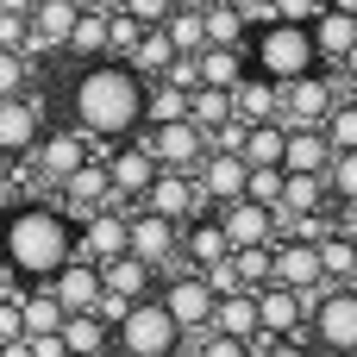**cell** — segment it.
Instances as JSON below:
<instances>
[{"label": "cell", "mask_w": 357, "mask_h": 357, "mask_svg": "<svg viewBox=\"0 0 357 357\" xmlns=\"http://www.w3.org/2000/svg\"><path fill=\"white\" fill-rule=\"evenodd\" d=\"M0 13H13V19H31V13H38V0H0Z\"/></svg>", "instance_id": "db71d44e"}, {"label": "cell", "mask_w": 357, "mask_h": 357, "mask_svg": "<svg viewBox=\"0 0 357 357\" xmlns=\"http://www.w3.org/2000/svg\"><path fill=\"white\" fill-rule=\"evenodd\" d=\"M25 38H31V19H13V13H0V50L25 56Z\"/></svg>", "instance_id": "7dc6e473"}, {"label": "cell", "mask_w": 357, "mask_h": 357, "mask_svg": "<svg viewBox=\"0 0 357 357\" xmlns=\"http://www.w3.org/2000/svg\"><path fill=\"white\" fill-rule=\"evenodd\" d=\"M75 257V226L69 213H50L44 201H25L0 220V264L6 276H25L31 289L56 282V270Z\"/></svg>", "instance_id": "6da1fadb"}, {"label": "cell", "mask_w": 357, "mask_h": 357, "mask_svg": "<svg viewBox=\"0 0 357 357\" xmlns=\"http://www.w3.org/2000/svg\"><path fill=\"white\" fill-rule=\"evenodd\" d=\"M213 333L238 339V345H257V295H226L213 307Z\"/></svg>", "instance_id": "4316f807"}, {"label": "cell", "mask_w": 357, "mask_h": 357, "mask_svg": "<svg viewBox=\"0 0 357 357\" xmlns=\"http://www.w3.org/2000/svg\"><path fill=\"white\" fill-rule=\"evenodd\" d=\"M176 119H188V94L169 88V82L144 88V126H176Z\"/></svg>", "instance_id": "8d00e7d4"}, {"label": "cell", "mask_w": 357, "mask_h": 357, "mask_svg": "<svg viewBox=\"0 0 357 357\" xmlns=\"http://www.w3.org/2000/svg\"><path fill=\"white\" fill-rule=\"evenodd\" d=\"M333 107H339L333 82L314 69V75H301V82H289V88H282V113H276V119H282L289 132H295V126H326V119H333Z\"/></svg>", "instance_id": "30bf717a"}, {"label": "cell", "mask_w": 357, "mask_h": 357, "mask_svg": "<svg viewBox=\"0 0 357 357\" xmlns=\"http://www.w3.org/2000/svg\"><path fill=\"white\" fill-rule=\"evenodd\" d=\"M31 345V357H69L63 351V333H50V339H25Z\"/></svg>", "instance_id": "f907efd6"}, {"label": "cell", "mask_w": 357, "mask_h": 357, "mask_svg": "<svg viewBox=\"0 0 357 357\" xmlns=\"http://www.w3.org/2000/svg\"><path fill=\"white\" fill-rule=\"evenodd\" d=\"M182 251H188V270H213V264H226V257H232V245H226L220 220H195V226H188V238H182Z\"/></svg>", "instance_id": "83f0119b"}, {"label": "cell", "mask_w": 357, "mask_h": 357, "mask_svg": "<svg viewBox=\"0 0 357 357\" xmlns=\"http://www.w3.org/2000/svg\"><path fill=\"white\" fill-rule=\"evenodd\" d=\"M201 207H207V195H201V182H195V169H157V182L144 188V213L151 220H163V226H195L201 220Z\"/></svg>", "instance_id": "8992f818"}, {"label": "cell", "mask_w": 357, "mask_h": 357, "mask_svg": "<svg viewBox=\"0 0 357 357\" xmlns=\"http://www.w3.org/2000/svg\"><path fill=\"white\" fill-rule=\"evenodd\" d=\"M151 276H157V270H151V264H138V257L126 251V257H113V264L100 270V295H119V301H132V307H138V301H151Z\"/></svg>", "instance_id": "cb8c5ba5"}, {"label": "cell", "mask_w": 357, "mask_h": 357, "mask_svg": "<svg viewBox=\"0 0 357 357\" xmlns=\"http://www.w3.org/2000/svg\"><path fill=\"white\" fill-rule=\"evenodd\" d=\"M44 289H50V301H56L63 314H94V307H100V270L82 264V257H69V264L56 270V282H44Z\"/></svg>", "instance_id": "e0dca14e"}, {"label": "cell", "mask_w": 357, "mask_h": 357, "mask_svg": "<svg viewBox=\"0 0 357 357\" xmlns=\"http://www.w3.org/2000/svg\"><path fill=\"white\" fill-rule=\"evenodd\" d=\"M326 188H333L345 207H357V151H351V157H333V169H326Z\"/></svg>", "instance_id": "ee69618b"}, {"label": "cell", "mask_w": 357, "mask_h": 357, "mask_svg": "<svg viewBox=\"0 0 357 357\" xmlns=\"http://www.w3.org/2000/svg\"><path fill=\"white\" fill-rule=\"evenodd\" d=\"M270 13H276L282 25H314L326 6H320V0H270Z\"/></svg>", "instance_id": "bcb514c9"}, {"label": "cell", "mask_w": 357, "mask_h": 357, "mask_svg": "<svg viewBox=\"0 0 357 357\" xmlns=\"http://www.w3.org/2000/svg\"><path fill=\"white\" fill-rule=\"evenodd\" d=\"M232 113H238L245 126H270V119L282 113V88L264 82V75H245V82L232 88Z\"/></svg>", "instance_id": "603a6c76"}, {"label": "cell", "mask_w": 357, "mask_h": 357, "mask_svg": "<svg viewBox=\"0 0 357 357\" xmlns=\"http://www.w3.org/2000/svg\"><path fill=\"white\" fill-rule=\"evenodd\" d=\"M157 301H163V314L176 320V333H182V339H195V345H201V339L213 333V307H220V301H213V289L201 282V270H188V264L163 270V295H157Z\"/></svg>", "instance_id": "277c9868"}, {"label": "cell", "mask_w": 357, "mask_h": 357, "mask_svg": "<svg viewBox=\"0 0 357 357\" xmlns=\"http://www.w3.org/2000/svg\"><path fill=\"white\" fill-rule=\"evenodd\" d=\"M251 63H257V75L264 82H276V88H289V82H301V75H314L320 69V50H314V31L307 25H264L257 38H251Z\"/></svg>", "instance_id": "3957f363"}, {"label": "cell", "mask_w": 357, "mask_h": 357, "mask_svg": "<svg viewBox=\"0 0 357 357\" xmlns=\"http://www.w3.org/2000/svg\"><path fill=\"white\" fill-rule=\"evenodd\" d=\"M201 25H207V50H245V19L226 0H207L201 6Z\"/></svg>", "instance_id": "d6a6232c"}, {"label": "cell", "mask_w": 357, "mask_h": 357, "mask_svg": "<svg viewBox=\"0 0 357 357\" xmlns=\"http://www.w3.org/2000/svg\"><path fill=\"white\" fill-rule=\"evenodd\" d=\"M119 351L126 357H176V345H182V333H176V320L163 314V301L151 295V301H138L126 320H119Z\"/></svg>", "instance_id": "5b68a950"}, {"label": "cell", "mask_w": 357, "mask_h": 357, "mask_svg": "<svg viewBox=\"0 0 357 357\" xmlns=\"http://www.w3.org/2000/svg\"><path fill=\"white\" fill-rule=\"evenodd\" d=\"M107 339H113V326H100L94 314H69L63 320V351L69 357H107Z\"/></svg>", "instance_id": "f1b7e54d"}, {"label": "cell", "mask_w": 357, "mask_h": 357, "mask_svg": "<svg viewBox=\"0 0 357 357\" xmlns=\"http://www.w3.org/2000/svg\"><path fill=\"white\" fill-rule=\"evenodd\" d=\"M69 56H82V63H107V19L82 13L75 31H69Z\"/></svg>", "instance_id": "74e56055"}, {"label": "cell", "mask_w": 357, "mask_h": 357, "mask_svg": "<svg viewBox=\"0 0 357 357\" xmlns=\"http://www.w3.org/2000/svg\"><path fill=\"white\" fill-rule=\"evenodd\" d=\"M326 13H345V19H357V0H326Z\"/></svg>", "instance_id": "11a10c76"}, {"label": "cell", "mask_w": 357, "mask_h": 357, "mask_svg": "<svg viewBox=\"0 0 357 357\" xmlns=\"http://www.w3.org/2000/svg\"><path fill=\"white\" fill-rule=\"evenodd\" d=\"M232 270L245 282V295H264L270 276H276V245H257V251H232Z\"/></svg>", "instance_id": "d590c367"}, {"label": "cell", "mask_w": 357, "mask_h": 357, "mask_svg": "<svg viewBox=\"0 0 357 357\" xmlns=\"http://www.w3.org/2000/svg\"><path fill=\"white\" fill-rule=\"evenodd\" d=\"M320 270H326L333 289H357V238L351 232H333V238L320 245Z\"/></svg>", "instance_id": "f546056e"}, {"label": "cell", "mask_w": 357, "mask_h": 357, "mask_svg": "<svg viewBox=\"0 0 357 357\" xmlns=\"http://www.w3.org/2000/svg\"><path fill=\"white\" fill-rule=\"evenodd\" d=\"M320 201H326V176H289L282 182V207L289 213L307 220V213H320Z\"/></svg>", "instance_id": "f35d334b"}, {"label": "cell", "mask_w": 357, "mask_h": 357, "mask_svg": "<svg viewBox=\"0 0 357 357\" xmlns=\"http://www.w3.org/2000/svg\"><path fill=\"white\" fill-rule=\"evenodd\" d=\"M44 144V113L38 100H0V157H19V151H38Z\"/></svg>", "instance_id": "ffe728a7"}, {"label": "cell", "mask_w": 357, "mask_h": 357, "mask_svg": "<svg viewBox=\"0 0 357 357\" xmlns=\"http://www.w3.org/2000/svg\"><path fill=\"white\" fill-rule=\"evenodd\" d=\"M326 169H333L326 126H295L289 132V151H282V176H326Z\"/></svg>", "instance_id": "7402d4cb"}, {"label": "cell", "mask_w": 357, "mask_h": 357, "mask_svg": "<svg viewBox=\"0 0 357 357\" xmlns=\"http://www.w3.org/2000/svg\"><path fill=\"white\" fill-rule=\"evenodd\" d=\"M138 38H144V25H132L126 13H107V56H113V63H132Z\"/></svg>", "instance_id": "ab89813d"}, {"label": "cell", "mask_w": 357, "mask_h": 357, "mask_svg": "<svg viewBox=\"0 0 357 357\" xmlns=\"http://www.w3.org/2000/svg\"><path fill=\"white\" fill-rule=\"evenodd\" d=\"M107 182H113L119 201H144V188L157 182V157L132 138V144H119V151L107 157Z\"/></svg>", "instance_id": "9a60e30c"}, {"label": "cell", "mask_w": 357, "mask_h": 357, "mask_svg": "<svg viewBox=\"0 0 357 357\" xmlns=\"http://www.w3.org/2000/svg\"><path fill=\"white\" fill-rule=\"evenodd\" d=\"M195 182H201L207 207H232V201H245L251 163H245V157H220V151H207V163L195 169Z\"/></svg>", "instance_id": "2e32d148"}, {"label": "cell", "mask_w": 357, "mask_h": 357, "mask_svg": "<svg viewBox=\"0 0 357 357\" xmlns=\"http://www.w3.org/2000/svg\"><path fill=\"white\" fill-rule=\"evenodd\" d=\"M132 251V238H126V213H94V220H82L75 226V257L82 264H94V270H107L113 257H126Z\"/></svg>", "instance_id": "8fae6325"}, {"label": "cell", "mask_w": 357, "mask_h": 357, "mask_svg": "<svg viewBox=\"0 0 357 357\" xmlns=\"http://www.w3.org/2000/svg\"><path fill=\"white\" fill-rule=\"evenodd\" d=\"M75 0H38L31 13V38H25V56H50V50H69V31H75Z\"/></svg>", "instance_id": "ac0fdd59"}, {"label": "cell", "mask_w": 357, "mask_h": 357, "mask_svg": "<svg viewBox=\"0 0 357 357\" xmlns=\"http://www.w3.org/2000/svg\"><path fill=\"white\" fill-rule=\"evenodd\" d=\"M282 151H289V126L270 119V126H245V163L251 169H282Z\"/></svg>", "instance_id": "484cf974"}, {"label": "cell", "mask_w": 357, "mask_h": 357, "mask_svg": "<svg viewBox=\"0 0 357 357\" xmlns=\"http://www.w3.org/2000/svg\"><path fill=\"white\" fill-rule=\"evenodd\" d=\"M307 295H295V289H264L257 295V339H270V345H301V333H307Z\"/></svg>", "instance_id": "9c48e42d"}, {"label": "cell", "mask_w": 357, "mask_h": 357, "mask_svg": "<svg viewBox=\"0 0 357 357\" xmlns=\"http://www.w3.org/2000/svg\"><path fill=\"white\" fill-rule=\"evenodd\" d=\"M25 56H13V50H0V100H19L25 94Z\"/></svg>", "instance_id": "f6af8a7d"}, {"label": "cell", "mask_w": 357, "mask_h": 357, "mask_svg": "<svg viewBox=\"0 0 357 357\" xmlns=\"http://www.w3.org/2000/svg\"><path fill=\"white\" fill-rule=\"evenodd\" d=\"M126 238H132V257L151 264L157 276L176 270V251H182V232H176V226H163V220H151V213H132V220H126Z\"/></svg>", "instance_id": "7c38bea8"}, {"label": "cell", "mask_w": 357, "mask_h": 357, "mask_svg": "<svg viewBox=\"0 0 357 357\" xmlns=\"http://www.w3.org/2000/svg\"><path fill=\"white\" fill-rule=\"evenodd\" d=\"M75 13H94V19H107V13H119V0H75Z\"/></svg>", "instance_id": "f5cc1de1"}, {"label": "cell", "mask_w": 357, "mask_h": 357, "mask_svg": "<svg viewBox=\"0 0 357 357\" xmlns=\"http://www.w3.org/2000/svg\"><path fill=\"white\" fill-rule=\"evenodd\" d=\"M138 144L157 157V169H201L207 163V132L195 119H176V126H144Z\"/></svg>", "instance_id": "ba28073f"}, {"label": "cell", "mask_w": 357, "mask_h": 357, "mask_svg": "<svg viewBox=\"0 0 357 357\" xmlns=\"http://www.w3.org/2000/svg\"><path fill=\"white\" fill-rule=\"evenodd\" d=\"M88 132H75V126H56V132H44V144H38V169L63 188L75 169H88Z\"/></svg>", "instance_id": "4fadbf2b"}, {"label": "cell", "mask_w": 357, "mask_h": 357, "mask_svg": "<svg viewBox=\"0 0 357 357\" xmlns=\"http://www.w3.org/2000/svg\"><path fill=\"white\" fill-rule=\"evenodd\" d=\"M19 320H25V339H50V333H63V307L50 301V289H31V295H19Z\"/></svg>", "instance_id": "1f68e13d"}, {"label": "cell", "mask_w": 357, "mask_h": 357, "mask_svg": "<svg viewBox=\"0 0 357 357\" xmlns=\"http://www.w3.org/2000/svg\"><path fill=\"white\" fill-rule=\"evenodd\" d=\"M19 339H25V320H19V295H6V301H0V351H6V345H19Z\"/></svg>", "instance_id": "c3c4849f"}, {"label": "cell", "mask_w": 357, "mask_h": 357, "mask_svg": "<svg viewBox=\"0 0 357 357\" xmlns=\"http://www.w3.org/2000/svg\"><path fill=\"white\" fill-rule=\"evenodd\" d=\"M0 357H31V345H25V339H19V345H6V351Z\"/></svg>", "instance_id": "9f6ffc18"}, {"label": "cell", "mask_w": 357, "mask_h": 357, "mask_svg": "<svg viewBox=\"0 0 357 357\" xmlns=\"http://www.w3.org/2000/svg\"><path fill=\"white\" fill-rule=\"evenodd\" d=\"M326 144H333V157H351V151H357V100H351V107H333V119H326Z\"/></svg>", "instance_id": "60d3db41"}, {"label": "cell", "mask_w": 357, "mask_h": 357, "mask_svg": "<svg viewBox=\"0 0 357 357\" xmlns=\"http://www.w3.org/2000/svg\"><path fill=\"white\" fill-rule=\"evenodd\" d=\"M201 63V88H220V94H232L251 69H245V50H201L195 56Z\"/></svg>", "instance_id": "4dcf8cb0"}, {"label": "cell", "mask_w": 357, "mask_h": 357, "mask_svg": "<svg viewBox=\"0 0 357 357\" xmlns=\"http://www.w3.org/2000/svg\"><path fill=\"white\" fill-rule=\"evenodd\" d=\"M119 13H126L132 25H144V31H157V25H169L176 0H119Z\"/></svg>", "instance_id": "7bdbcfd3"}, {"label": "cell", "mask_w": 357, "mask_h": 357, "mask_svg": "<svg viewBox=\"0 0 357 357\" xmlns=\"http://www.w3.org/2000/svg\"><path fill=\"white\" fill-rule=\"evenodd\" d=\"M69 107H75V132L88 138H126L144 126V82L126 69V63H88L69 88Z\"/></svg>", "instance_id": "7a4b0ae2"}, {"label": "cell", "mask_w": 357, "mask_h": 357, "mask_svg": "<svg viewBox=\"0 0 357 357\" xmlns=\"http://www.w3.org/2000/svg\"><path fill=\"white\" fill-rule=\"evenodd\" d=\"M257 357H307V345H270V339H257Z\"/></svg>", "instance_id": "816d5d0a"}, {"label": "cell", "mask_w": 357, "mask_h": 357, "mask_svg": "<svg viewBox=\"0 0 357 357\" xmlns=\"http://www.w3.org/2000/svg\"><path fill=\"white\" fill-rule=\"evenodd\" d=\"M220 232H226L232 251H257V245L276 238V220H270V207H257V201H232V207H220Z\"/></svg>", "instance_id": "d6986e66"}, {"label": "cell", "mask_w": 357, "mask_h": 357, "mask_svg": "<svg viewBox=\"0 0 357 357\" xmlns=\"http://www.w3.org/2000/svg\"><path fill=\"white\" fill-rule=\"evenodd\" d=\"M195 357H257V345H238V339H220V333H207V339L195 345Z\"/></svg>", "instance_id": "681fc988"}, {"label": "cell", "mask_w": 357, "mask_h": 357, "mask_svg": "<svg viewBox=\"0 0 357 357\" xmlns=\"http://www.w3.org/2000/svg\"><path fill=\"white\" fill-rule=\"evenodd\" d=\"M0 301H6V264H0Z\"/></svg>", "instance_id": "6f0895ef"}, {"label": "cell", "mask_w": 357, "mask_h": 357, "mask_svg": "<svg viewBox=\"0 0 357 357\" xmlns=\"http://www.w3.org/2000/svg\"><path fill=\"white\" fill-rule=\"evenodd\" d=\"M188 119H195L201 132H220V126H232L238 113H232V94H220V88H195V94H188Z\"/></svg>", "instance_id": "e575fe53"}, {"label": "cell", "mask_w": 357, "mask_h": 357, "mask_svg": "<svg viewBox=\"0 0 357 357\" xmlns=\"http://www.w3.org/2000/svg\"><path fill=\"white\" fill-rule=\"evenodd\" d=\"M163 31H169L176 56H201V50H207V25H201V6H176Z\"/></svg>", "instance_id": "836d02e7"}, {"label": "cell", "mask_w": 357, "mask_h": 357, "mask_svg": "<svg viewBox=\"0 0 357 357\" xmlns=\"http://www.w3.org/2000/svg\"><path fill=\"white\" fill-rule=\"evenodd\" d=\"M307 31H314L320 63H351V50H357V19H345V13H320Z\"/></svg>", "instance_id": "d4e9b609"}, {"label": "cell", "mask_w": 357, "mask_h": 357, "mask_svg": "<svg viewBox=\"0 0 357 357\" xmlns=\"http://www.w3.org/2000/svg\"><path fill=\"white\" fill-rule=\"evenodd\" d=\"M119 195H113V182H107V163H88V169H75L69 182H63V207H69V226H82V220H94V213H107Z\"/></svg>", "instance_id": "5bb4252c"}, {"label": "cell", "mask_w": 357, "mask_h": 357, "mask_svg": "<svg viewBox=\"0 0 357 357\" xmlns=\"http://www.w3.org/2000/svg\"><path fill=\"white\" fill-rule=\"evenodd\" d=\"M276 289H295V295H314L326 289V270H320V245H276Z\"/></svg>", "instance_id": "44dd1931"}, {"label": "cell", "mask_w": 357, "mask_h": 357, "mask_svg": "<svg viewBox=\"0 0 357 357\" xmlns=\"http://www.w3.org/2000/svg\"><path fill=\"white\" fill-rule=\"evenodd\" d=\"M307 326H314V339L333 357H357V289H326L314 301Z\"/></svg>", "instance_id": "52a82bcc"}, {"label": "cell", "mask_w": 357, "mask_h": 357, "mask_svg": "<svg viewBox=\"0 0 357 357\" xmlns=\"http://www.w3.org/2000/svg\"><path fill=\"white\" fill-rule=\"evenodd\" d=\"M282 182H289L282 169H251V182H245V201H257V207H270V213H276V207H282Z\"/></svg>", "instance_id": "b9f144b4"}]
</instances>
